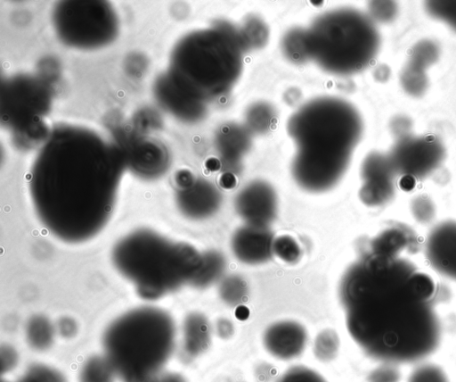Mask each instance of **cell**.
I'll list each match as a JSON object with an SVG mask.
<instances>
[{"label":"cell","mask_w":456,"mask_h":382,"mask_svg":"<svg viewBox=\"0 0 456 382\" xmlns=\"http://www.w3.org/2000/svg\"><path fill=\"white\" fill-rule=\"evenodd\" d=\"M380 254L353 265L339 295L348 331L370 356L409 362L428 355L438 342L437 321L428 303L431 282L415 275L395 277Z\"/></svg>","instance_id":"obj_1"},{"label":"cell","mask_w":456,"mask_h":382,"mask_svg":"<svg viewBox=\"0 0 456 382\" xmlns=\"http://www.w3.org/2000/svg\"><path fill=\"white\" fill-rule=\"evenodd\" d=\"M116 269L143 297L157 298L192 281L202 255L191 245L168 240L150 230H135L112 252Z\"/></svg>","instance_id":"obj_2"},{"label":"cell","mask_w":456,"mask_h":382,"mask_svg":"<svg viewBox=\"0 0 456 382\" xmlns=\"http://www.w3.org/2000/svg\"><path fill=\"white\" fill-rule=\"evenodd\" d=\"M174 343L171 318L151 307L123 314L104 336L107 361L126 382H144L156 376L170 356Z\"/></svg>","instance_id":"obj_3"},{"label":"cell","mask_w":456,"mask_h":382,"mask_svg":"<svg viewBox=\"0 0 456 382\" xmlns=\"http://www.w3.org/2000/svg\"><path fill=\"white\" fill-rule=\"evenodd\" d=\"M306 339V331L302 325L284 320L271 325L264 334L263 342L270 354L281 360H289L304 351Z\"/></svg>","instance_id":"obj_4"},{"label":"cell","mask_w":456,"mask_h":382,"mask_svg":"<svg viewBox=\"0 0 456 382\" xmlns=\"http://www.w3.org/2000/svg\"><path fill=\"white\" fill-rule=\"evenodd\" d=\"M237 210L248 225L267 227L276 213L273 192L262 183L252 184L238 196Z\"/></svg>","instance_id":"obj_5"},{"label":"cell","mask_w":456,"mask_h":382,"mask_svg":"<svg viewBox=\"0 0 456 382\" xmlns=\"http://www.w3.org/2000/svg\"><path fill=\"white\" fill-rule=\"evenodd\" d=\"M267 227L247 225L233 235L232 246L239 260L248 264L265 262L273 254V241Z\"/></svg>","instance_id":"obj_6"},{"label":"cell","mask_w":456,"mask_h":382,"mask_svg":"<svg viewBox=\"0 0 456 382\" xmlns=\"http://www.w3.org/2000/svg\"><path fill=\"white\" fill-rule=\"evenodd\" d=\"M184 349L191 356L203 353L210 344V327L202 314L192 313L184 322Z\"/></svg>","instance_id":"obj_7"},{"label":"cell","mask_w":456,"mask_h":382,"mask_svg":"<svg viewBox=\"0 0 456 382\" xmlns=\"http://www.w3.org/2000/svg\"><path fill=\"white\" fill-rule=\"evenodd\" d=\"M224 267V261L216 252L202 255L200 266L191 283L196 286H206L219 278Z\"/></svg>","instance_id":"obj_8"},{"label":"cell","mask_w":456,"mask_h":382,"mask_svg":"<svg viewBox=\"0 0 456 382\" xmlns=\"http://www.w3.org/2000/svg\"><path fill=\"white\" fill-rule=\"evenodd\" d=\"M339 339L336 332L326 329L321 332L314 341V354L321 361H330L338 354Z\"/></svg>","instance_id":"obj_9"},{"label":"cell","mask_w":456,"mask_h":382,"mask_svg":"<svg viewBox=\"0 0 456 382\" xmlns=\"http://www.w3.org/2000/svg\"><path fill=\"white\" fill-rule=\"evenodd\" d=\"M221 298L230 305H238L247 296V284L237 276L226 278L220 286Z\"/></svg>","instance_id":"obj_10"},{"label":"cell","mask_w":456,"mask_h":382,"mask_svg":"<svg viewBox=\"0 0 456 382\" xmlns=\"http://www.w3.org/2000/svg\"><path fill=\"white\" fill-rule=\"evenodd\" d=\"M28 338L36 347L44 348L53 339L51 324L43 317L34 318L28 326Z\"/></svg>","instance_id":"obj_11"},{"label":"cell","mask_w":456,"mask_h":382,"mask_svg":"<svg viewBox=\"0 0 456 382\" xmlns=\"http://www.w3.org/2000/svg\"><path fill=\"white\" fill-rule=\"evenodd\" d=\"M272 251L273 254L288 263L297 262L301 255L297 241L289 236L273 238Z\"/></svg>","instance_id":"obj_12"},{"label":"cell","mask_w":456,"mask_h":382,"mask_svg":"<svg viewBox=\"0 0 456 382\" xmlns=\"http://www.w3.org/2000/svg\"><path fill=\"white\" fill-rule=\"evenodd\" d=\"M277 382H326L325 379L314 370L297 366L286 371Z\"/></svg>","instance_id":"obj_13"},{"label":"cell","mask_w":456,"mask_h":382,"mask_svg":"<svg viewBox=\"0 0 456 382\" xmlns=\"http://www.w3.org/2000/svg\"><path fill=\"white\" fill-rule=\"evenodd\" d=\"M428 8L434 16L445 21L456 29V1L429 2Z\"/></svg>","instance_id":"obj_14"},{"label":"cell","mask_w":456,"mask_h":382,"mask_svg":"<svg viewBox=\"0 0 456 382\" xmlns=\"http://www.w3.org/2000/svg\"><path fill=\"white\" fill-rule=\"evenodd\" d=\"M216 332L222 338H229L233 334L232 323L227 319H221L216 323Z\"/></svg>","instance_id":"obj_15"},{"label":"cell","mask_w":456,"mask_h":382,"mask_svg":"<svg viewBox=\"0 0 456 382\" xmlns=\"http://www.w3.org/2000/svg\"><path fill=\"white\" fill-rule=\"evenodd\" d=\"M158 375V374H157ZM154 376L144 382H185V380L179 375L167 374L161 375V377Z\"/></svg>","instance_id":"obj_16"},{"label":"cell","mask_w":456,"mask_h":382,"mask_svg":"<svg viewBox=\"0 0 456 382\" xmlns=\"http://www.w3.org/2000/svg\"><path fill=\"white\" fill-rule=\"evenodd\" d=\"M400 186L403 190H410L414 187V179L411 175H404L400 180Z\"/></svg>","instance_id":"obj_17"},{"label":"cell","mask_w":456,"mask_h":382,"mask_svg":"<svg viewBox=\"0 0 456 382\" xmlns=\"http://www.w3.org/2000/svg\"><path fill=\"white\" fill-rule=\"evenodd\" d=\"M221 182L224 187L230 188L235 184V179L232 174H226L224 175Z\"/></svg>","instance_id":"obj_18"},{"label":"cell","mask_w":456,"mask_h":382,"mask_svg":"<svg viewBox=\"0 0 456 382\" xmlns=\"http://www.w3.org/2000/svg\"><path fill=\"white\" fill-rule=\"evenodd\" d=\"M237 316L244 319L247 317V309L245 307H239L237 311Z\"/></svg>","instance_id":"obj_19"}]
</instances>
